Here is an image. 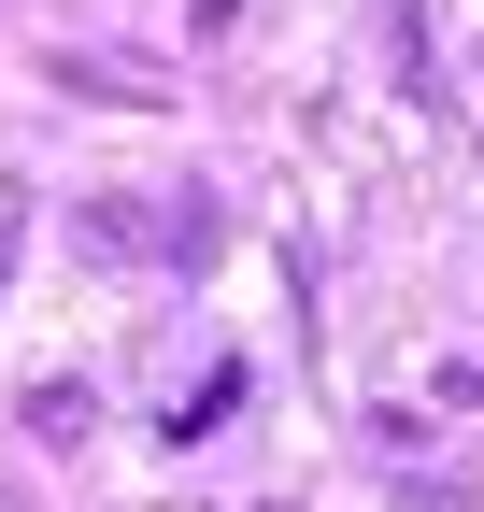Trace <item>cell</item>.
<instances>
[{"instance_id":"obj_2","label":"cell","mask_w":484,"mask_h":512,"mask_svg":"<svg viewBox=\"0 0 484 512\" xmlns=\"http://www.w3.org/2000/svg\"><path fill=\"white\" fill-rule=\"evenodd\" d=\"M15 242H29V200L0 185V285H15Z\"/></svg>"},{"instance_id":"obj_1","label":"cell","mask_w":484,"mask_h":512,"mask_svg":"<svg viewBox=\"0 0 484 512\" xmlns=\"http://www.w3.org/2000/svg\"><path fill=\"white\" fill-rule=\"evenodd\" d=\"M228 413H242V370H200V399H186V413H171V441H214Z\"/></svg>"}]
</instances>
